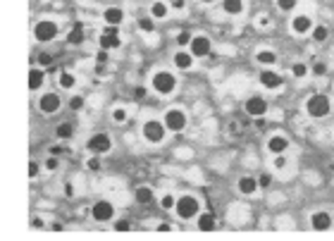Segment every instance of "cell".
I'll list each match as a JSON object with an SVG mask.
<instances>
[{"label": "cell", "mask_w": 334, "mask_h": 241, "mask_svg": "<svg viewBox=\"0 0 334 241\" xmlns=\"http://www.w3.org/2000/svg\"><path fill=\"white\" fill-rule=\"evenodd\" d=\"M258 81L260 86L267 89V91H275V89H282L284 86V77L280 72H275V67H263V72L258 74Z\"/></svg>", "instance_id": "7c38bea8"}, {"label": "cell", "mask_w": 334, "mask_h": 241, "mask_svg": "<svg viewBox=\"0 0 334 241\" xmlns=\"http://www.w3.org/2000/svg\"><path fill=\"white\" fill-rule=\"evenodd\" d=\"M139 29H143V31L150 34V31L155 29V19H153L150 14H148V17H139Z\"/></svg>", "instance_id": "e575fe53"}, {"label": "cell", "mask_w": 334, "mask_h": 241, "mask_svg": "<svg viewBox=\"0 0 334 241\" xmlns=\"http://www.w3.org/2000/svg\"><path fill=\"white\" fill-rule=\"evenodd\" d=\"M255 62H258L260 67H277L280 55L275 53L272 48H260V50H255Z\"/></svg>", "instance_id": "d6986e66"}, {"label": "cell", "mask_w": 334, "mask_h": 241, "mask_svg": "<svg viewBox=\"0 0 334 241\" xmlns=\"http://www.w3.org/2000/svg\"><path fill=\"white\" fill-rule=\"evenodd\" d=\"M36 107H39V112H43V115H55L62 107V98H60V94H55V91H46V94H41Z\"/></svg>", "instance_id": "30bf717a"}, {"label": "cell", "mask_w": 334, "mask_h": 241, "mask_svg": "<svg viewBox=\"0 0 334 241\" xmlns=\"http://www.w3.org/2000/svg\"><path fill=\"white\" fill-rule=\"evenodd\" d=\"M308 74H310V67H308L306 62H294L291 65V77L294 79H306Z\"/></svg>", "instance_id": "4dcf8cb0"}, {"label": "cell", "mask_w": 334, "mask_h": 241, "mask_svg": "<svg viewBox=\"0 0 334 241\" xmlns=\"http://www.w3.org/2000/svg\"><path fill=\"white\" fill-rule=\"evenodd\" d=\"M39 174H41V165L36 160H31L29 162V179H39Z\"/></svg>", "instance_id": "ee69618b"}, {"label": "cell", "mask_w": 334, "mask_h": 241, "mask_svg": "<svg viewBox=\"0 0 334 241\" xmlns=\"http://www.w3.org/2000/svg\"><path fill=\"white\" fill-rule=\"evenodd\" d=\"M50 229H53V232H62V225H60V222H53V225H50Z\"/></svg>", "instance_id": "9f6ffc18"}, {"label": "cell", "mask_w": 334, "mask_h": 241, "mask_svg": "<svg viewBox=\"0 0 334 241\" xmlns=\"http://www.w3.org/2000/svg\"><path fill=\"white\" fill-rule=\"evenodd\" d=\"M174 205H177V196H172V193H165V196L160 198L162 210H167V213H170V210H174Z\"/></svg>", "instance_id": "836d02e7"}, {"label": "cell", "mask_w": 334, "mask_h": 241, "mask_svg": "<svg viewBox=\"0 0 334 241\" xmlns=\"http://www.w3.org/2000/svg\"><path fill=\"white\" fill-rule=\"evenodd\" d=\"M332 229H334V225H332Z\"/></svg>", "instance_id": "680465c9"}, {"label": "cell", "mask_w": 334, "mask_h": 241, "mask_svg": "<svg viewBox=\"0 0 334 241\" xmlns=\"http://www.w3.org/2000/svg\"><path fill=\"white\" fill-rule=\"evenodd\" d=\"M124 10L122 7H105L103 10V22L105 24H110V27H120L122 22H124Z\"/></svg>", "instance_id": "ffe728a7"}, {"label": "cell", "mask_w": 334, "mask_h": 241, "mask_svg": "<svg viewBox=\"0 0 334 241\" xmlns=\"http://www.w3.org/2000/svg\"><path fill=\"white\" fill-rule=\"evenodd\" d=\"M296 5H298V0H277V10L282 12H294Z\"/></svg>", "instance_id": "8d00e7d4"}, {"label": "cell", "mask_w": 334, "mask_h": 241, "mask_svg": "<svg viewBox=\"0 0 334 241\" xmlns=\"http://www.w3.org/2000/svg\"><path fill=\"white\" fill-rule=\"evenodd\" d=\"M43 84H46V69L41 67V65L29 69V89L31 91H39V89H43Z\"/></svg>", "instance_id": "44dd1931"}, {"label": "cell", "mask_w": 334, "mask_h": 241, "mask_svg": "<svg viewBox=\"0 0 334 241\" xmlns=\"http://www.w3.org/2000/svg\"><path fill=\"white\" fill-rule=\"evenodd\" d=\"M60 167V158L57 155H50V158H46V162H43V170L46 172H55Z\"/></svg>", "instance_id": "74e56055"}, {"label": "cell", "mask_w": 334, "mask_h": 241, "mask_svg": "<svg viewBox=\"0 0 334 241\" xmlns=\"http://www.w3.org/2000/svg\"><path fill=\"white\" fill-rule=\"evenodd\" d=\"M36 60H39V65H41L43 69L53 65V55H50V53H39V57H36Z\"/></svg>", "instance_id": "b9f144b4"}, {"label": "cell", "mask_w": 334, "mask_h": 241, "mask_svg": "<svg viewBox=\"0 0 334 241\" xmlns=\"http://www.w3.org/2000/svg\"><path fill=\"white\" fill-rule=\"evenodd\" d=\"M91 217L95 222H112L115 220V205L107 201V198H98V201L91 205Z\"/></svg>", "instance_id": "9c48e42d"}, {"label": "cell", "mask_w": 334, "mask_h": 241, "mask_svg": "<svg viewBox=\"0 0 334 241\" xmlns=\"http://www.w3.org/2000/svg\"><path fill=\"white\" fill-rule=\"evenodd\" d=\"M98 46H100V48H105V50H115V48H120L122 46L120 27H110V24H107V27L100 31V36H98Z\"/></svg>", "instance_id": "8fae6325"}, {"label": "cell", "mask_w": 334, "mask_h": 241, "mask_svg": "<svg viewBox=\"0 0 334 241\" xmlns=\"http://www.w3.org/2000/svg\"><path fill=\"white\" fill-rule=\"evenodd\" d=\"M313 17L310 14H294L291 17V31H294L296 36H306L313 31Z\"/></svg>", "instance_id": "e0dca14e"}, {"label": "cell", "mask_w": 334, "mask_h": 241, "mask_svg": "<svg viewBox=\"0 0 334 241\" xmlns=\"http://www.w3.org/2000/svg\"><path fill=\"white\" fill-rule=\"evenodd\" d=\"M167 134H170V129L165 127V122L162 120H146L143 124H141V136H143V141L146 144H150V146H160V144H165V139H167Z\"/></svg>", "instance_id": "7a4b0ae2"}, {"label": "cell", "mask_w": 334, "mask_h": 241, "mask_svg": "<svg viewBox=\"0 0 334 241\" xmlns=\"http://www.w3.org/2000/svg\"><path fill=\"white\" fill-rule=\"evenodd\" d=\"M255 24L260 29H267V27H272V14H267V12H260L258 14V19H255Z\"/></svg>", "instance_id": "f35d334b"}, {"label": "cell", "mask_w": 334, "mask_h": 241, "mask_svg": "<svg viewBox=\"0 0 334 241\" xmlns=\"http://www.w3.org/2000/svg\"><path fill=\"white\" fill-rule=\"evenodd\" d=\"M200 213V198L198 196H193V193H184V196H179L177 198V205H174V215L179 217V220H196Z\"/></svg>", "instance_id": "3957f363"}, {"label": "cell", "mask_w": 334, "mask_h": 241, "mask_svg": "<svg viewBox=\"0 0 334 241\" xmlns=\"http://www.w3.org/2000/svg\"><path fill=\"white\" fill-rule=\"evenodd\" d=\"M310 74H315V77H325V74H327V65H325V62H315V65L310 67Z\"/></svg>", "instance_id": "7bdbcfd3"}, {"label": "cell", "mask_w": 334, "mask_h": 241, "mask_svg": "<svg viewBox=\"0 0 334 241\" xmlns=\"http://www.w3.org/2000/svg\"><path fill=\"white\" fill-rule=\"evenodd\" d=\"M65 196L67 198H74V196H77V189H74L72 182H65Z\"/></svg>", "instance_id": "f907efd6"}, {"label": "cell", "mask_w": 334, "mask_h": 241, "mask_svg": "<svg viewBox=\"0 0 334 241\" xmlns=\"http://www.w3.org/2000/svg\"><path fill=\"white\" fill-rule=\"evenodd\" d=\"M84 105H86V100H84V96H72L69 98V110H74V112H79V110H84Z\"/></svg>", "instance_id": "d590c367"}, {"label": "cell", "mask_w": 334, "mask_h": 241, "mask_svg": "<svg viewBox=\"0 0 334 241\" xmlns=\"http://www.w3.org/2000/svg\"><path fill=\"white\" fill-rule=\"evenodd\" d=\"M286 167H289V158H286V153H282V155H272V170L282 172V170H286Z\"/></svg>", "instance_id": "1f68e13d"}, {"label": "cell", "mask_w": 334, "mask_h": 241, "mask_svg": "<svg viewBox=\"0 0 334 241\" xmlns=\"http://www.w3.org/2000/svg\"><path fill=\"white\" fill-rule=\"evenodd\" d=\"M203 5H213V2H217V0H200Z\"/></svg>", "instance_id": "6f0895ef"}, {"label": "cell", "mask_w": 334, "mask_h": 241, "mask_svg": "<svg viewBox=\"0 0 334 241\" xmlns=\"http://www.w3.org/2000/svg\"><path fill=\"white\" fill-rule=\"evenodd\" d=\"M150 91H155L158 96H172L177 91V77L170 69H158L150 77Z\"/></svg>", "instance_id": "277c9868"}, {"label": "cell", "mask_w": 334, "mask_h": 241, "mask_svg": "<svg viewBox=\"0 0 334 241\" xmlns=\"http://www.w3.org/2000/svg\"><path fill=\"white\" fill-rule=\"evenodd\" d=\"M158 229H160V232H170V225H167V222H160V225H158Z\"/></svg>", "instance_id": "11a10c76"}, {"label": "cell", "mask_w": 334, "mask_h": 241, "mask_svg": "<svg viewBox=\"0 0 334 241\" xmlns=\"http://www.w3.org/2000/svg\"><path fill=\"white\" fill-rule=\"evenodd\" d=\"M332 225L334 217L330 215V210H315L310 215V229H315V232H327V229H332Z\"/></svg>", "instance_id": "9a60e30c"}, {"label": "cell", "mask_w": 334, "mask_h": 241, "mask_svg": "<svg viewBox=\"0 0 334 241\" xmlns=\"http://www.w3.org/2000/svg\"><path fill=\"white\" fill-rule=\"evenodd\" d=\"M196 227H198L200 232H213V229L217 227V215L215 213H198V217H196Z\"/></svg>", "instance_id": "cb8c5ba5"}, {"label": "cell", "mask_w": 334, "mask_h": 241, "mask_svg": "<svg viewBox=\"0 0 334 241\" xmlns=\"http://www.w3.org/2000/svg\"><path fill=\"white\" fill-rule=\"evenodd\" d=\"M222 10H225V14H229V17H239V14H243V10H246V2H243V0H222Z\"/></svg>", "instance_id": "484cf974"}, {"label": "cell", "mask_w": 334, "mask_h": 241, "mask_svg": "<svg viewBox=\"0 0 334 241\" xmlns=\"http://www.w3.org/2000/svg\"><path fill=\"white\" fill-rule=\"evenodd\" d=\"M86 170L89 172H100V155H91L86 160Z\"/></svg>", "instance_id": "ab89813d"}, {"label": "cell", "mask_w": 334, "mask_h": 241, "mask_svg": "<svg viewBox=\"0 0 334 241\" xmlns=\"http://www.w3.org/2000/svg\"><path fill=\"white\" fill-rule=\"evenodd\" d=\"M84 41H86V29H84L81 22H77L74 27L69 29V34H67V43L69 46H81Z\"/></svg>", "instance_id": "d4e9b609"}, {"label": "cell", "mask_w": 334, "mask_h": 241, "mask_svg": "<svg viewBox=\"0 0 334 241\" xmlns=\"http://www.w3.org/2000/svg\"><path fill=\"white\" fill-rule=\"evenodd\" d=\"M134 198H136L139 205H150V203L155 201V191L148 187V184H141V187H136V191H134Z\"/></svg>", "instance_id": "7402d4cb"}, {"label": "cell", "mask_w": 334, "mask_h": 241, "mask_svg": "<svg viewBox=\"0 0 334 241\" xmlns=\"http://www.w3.org/2000/svg\"><path fill=\"white\" fill-rule=\"evenodd\" d=\"M86 150L91 153V155H107L110 150H112V139H110V134H105V132H98V134H94L89 141H86Z\"/></svg>", "instance_id": "52a82bcc"}, {"label": "cell", "mask_w": 334, "mask_h": 241, "mask_svg": "<svg viewBox=\"0 0 334 241\" xmlns=\"http://www.w3.org/2000/svg\"><path fill=\"white\" fill-rule=\"evenodd\" d=\"M267 100L263 96H251V98H246V103H243V112L248 115V117H253V120H263L267 115Z\"/></svg>", "instance_id": "ba28073f"}, {"label": "cell", "mask_w": 334, "mask_h": 241, "mask_svg": "<svg viewBox=\"0 0 334 241\" xmlns=\"http://www.w3.org/2000/svg\"><path fill=\"white\" fill-rule=\"evenodd\" d=\"M65 153H69V148H65L62 144H55V146H50V155H65Z\"/></svg>", "instance_id": "7dc6e473"}, {"label": "cell", "mask_w": 334, "mask_h": 241, "mask_svg": "<svg viewBox=\"0 0 334 241\" xmlns=\"http://www.w3.org/2000/svg\"><path fill=\"white\" fill-rule=\"evenodd\" d=\"M189 50L193 53V57H208L213 53V43L208 36H200V34H193V41L189 43Z\"/></svg>", "instance_id": "5bb4252c"}, {"label": "cell", "mask_w": 334, "mask_h": 241, "mask_svg": "<svg viewBox=\"0 0 334 241\" xmlns=\"http://www.w3.org/2000/svg\"><path fill=\"white\" fill-rule=\"evenodd\" d=\"M167 2H170V7L177 10V12H184V10H187V0H167Z\"/></svg>", "instance_id": "f6af8a7d"}, {"label": "cell", "mask_w": 334, "mask_h": 241, "mask_svg": "<svg viewBox=\"0 0 334 241\" xmlns=\"http://www.w3.org/2000/svg\"><path fill=\"white\" fill-rule=\"evenodd\" d=\"M57 34H60V27H57V22H53V19H41V22H36V27H34V39L39 41V43H50V41L57 39Z\"/></svg>", "instance_id": "8992f818"}, {"label": "cell", "mask_w": 334, "mask_h": 241, "mask_svg": "<svg viewBox=\"0 0 334 241\" xmlns=\"http://www.w3.org/2000/svg\"><path fill=\"white\" fill-rule=\"evenodd\" d=\"M55 136H57V141H69L74 136V124L72 122H60L55 127Z\"/></svg>", "instance_id": "83f0119b"}, {"label": "cell", "mask_w": 334, "mask_h": 241, "mask_svg": "<svg viewBox=\"0 0 334 241\" xmlns=\"http://www.w3.org/2000/svg\"><path fill=\"white\" fill-rule=\"evenodd\" d=\"M57 86H60L62 91H72V89L77 86V77H74L72 72H67V69H60V72H57Z\"/></svg>", "instance_id": "4316f807"}, {"label": "cell", "mask_w": 334, "mask_h": 241, "mask_svg": "<svg viewBox=\"0 0 334 241\" xmlns=\"http://www.w3.org/2000/svg\"><path fill=\"white\" fill-rule=\"evenodd\" d=\"M31 227H34V229H43V227H46V220H43V217H31Z\"/></svg>", "instance_id": "816d5d0a"}, {"label": "cell", "mask_w": 334, "mask_h": 241, "mask_svg": "<svg viewBox=\"0 0 334 241\" xmlns=\"http://www.w3.org/2000/svg\"><path fill=\"white\" fill-rule=\"evenodd\" d=\"M193 62H196V57H193V53H191L189 48H179V50L172 55V65L177 69H182V72L191 69L193 67Z\"/></svg>", "instance_id": "ac0fdd59"}, {"label": "cell", "mask_w": 334, "mask_h": 241, "mask_svg": "<svg viewBox=\"0 0 334 241\" xmlns=\"http://www.w3.org/2000/svg\"><path fill=\"white\" fill-rule=\"evenodd\" d=\"M94 72H95V74H98V77H105V74H107V67H105V65H103V62H95Z\"/></svg>", "instance_id": "f5cc1de1"}, {"label": "cell", "mask_w": 334, "mask_h": 241, "mask_svg": "<svg viewBox=\"0 0 334 241\" xmlns=\"http://www.w3.org/2000/svg\"><path fill=\"white\" fill-rule=\"evenodd\" d=\"M162 122H165V127L172 132V134H179V132H184L189 124V115L184 107L179 105H172L165 110V115H162Z\"/></svg>", "instance_id": "5b68a950"}, {"label": "cell", "mask_w": 334, "mask_h": 241, "mask_svg": "<svg viewBox=\"0 0 334 241\" xmlns=\"http://www.w3.org/2000/svg\"><path fill=\"white\" fill-rule=\"evenodd\" d=\"M107 60H110L107 50H105V48H100V50L95 53V62H103V65H107Z\"/></svg>", "instance_id": "681fc988"}, {"label": "cell", "mask_w": 334, "mask_h": 241, "mask_svg": "<svg viewBox=\"0 0 334 241\" xmlns=\"http://www.w3.org/2000/svg\"><path fill=\"white\" fill-rule=\"evenodd\" d=\"M237 191H239L241 196H255L258 191H260V182H258V177H251V174H243L237 179Z\"/></svg>", "instance_id": "2e32d148"}, {"label": "cell", "mask_w": 334, "mask_h": 241, "mask_svg": "<svg viewBox=\"0 0 334 241\" xmlns=\"http://www.w3.org/2000/svg\"><path fill=\"white\" fill-rule=\"evenodd\" d=\"M332 107H334L332 98H330L327 94H313L306 100L303 110H306V115L310 117V120H325V117L332 115Z\"/></svg>", "instance_id": "6da1fadb"}, {"label": "cell", "mask_w": 334, "mask_h": 241, "mask_svg": "<svg viewBox=\"0 0 334 241\" xmlns=\"http://www.w3.org/2000/svg\"><path fill=\"white\" fill-rule=\"evenodd\" d=\"M191 41H193V34L187 31V29L177 34V46H179V48H189V43H191Z\"/></svg>", "instance_id": "d6a6232c"}, {"label": "cell", "mask_w": 334, "mask_h": 241, "mask_svg": "<svg viewBox=\"0 0 334 241\" xmlns=\"http://www.w3.org/2000/svg\"><path fill=\"white\" fill-rule=\"evenodd\" d=\"M227 132H229L232 136H239V134H241V124H239L237 120H232V122L227 124Z\"/></svg>", "instance_id": "c3c4849f"}, {"label": "cell", "mask_w": 334, "mask_h": 241, "mask_svg": "<svg viewBox=\"0 0 334 241\" xmlns=\"http://www.w3.org/2000/svg\"><path fill=\"white\" fill-rule=\"evenodd\" d=\"M258 182H260V189H267L272 179H270V174H260V177H258Z\"/></svg>", "instance_id": "db71d44e"}, {"label": "cell", "mask_w": 334, "mask_h": 241, "mask_svg": "<svg viewBox=\"0 0 334 241\" xmlns=\"http://www.w3.org/2000/svg\"><path fill=\"white\" fill-rule=\"evenodd\" d=\"M134 98H136V100H146V98H148V89H146V86H136V89H134Z\"/></svg>", "instance_id": "bcb514c9"}, {"label": "cell", "mask_w": 334, "mask_h": 241, "mask_svg": "<svg viewBox=\"0 0 334 241\" xmlns=\"http://www.w3.org/2000/svg\"><path fill=\"white\" fill-rule=\"evenodd\" d=\"M112 227H115V232H129V229H132V222H129L127 217H120V220H115Z\"/></svg>", "instance_id": "60d3db41"}, {"label": "cell", "mask_w": 334, "mask_h": 241, "mask_svg": "<svg viewBox=\"0 0 334 241\" xmlns=\"http://www.w3.org/2000/svg\"><path fill=\"white\" fill-rule=\"evenodd\" d=\"M289 148H291V141H289V136H284V134H272L265 141V150L270 155H282Z\"/></svg>", "instance_id": "4fadbf2b"}, {"label": "cell", "mask_w": 334, "mask_h": 241, "mask_svg": "<svg viewBox=\"0 0 334 241\" xmlns=\"http://www.w3.org/2000/svg\"><path fill=\"white\" fill-rule=\"evenodd\" d=\"M110 120L115 122V124H124V122L129 120V107H124V105L112 107V112H110Z\"/></svg>", "instance_id": "f1b7e54d"}, {"label": "cell", "mask_w": 334, "mask_h": 241, "mask_svg": "<svg viewBox=\"0 0 334 241\" xmlns=\"http://www.w3.org/2000/svg\"><path fill=\"white\" fill-rule=\"evenodd\" d=\"M170 10H172V7H170V2H167V0H153L148 14H150L153 19H167Z\"/></svg>", "instance_id": "603a6c76"}, {"label": "cell", "mask_w": 334, "mask_h": 241, "mask_svg": "<svg viewBox=\"0 0 334 241\" xmlns=\"http://www.w3.org/2000/svg\"><path fill=\"white\" fill-rule=\"evenodd\" d=\"M310 36H313V41H315V43H325V41L330 39V29L325 27V24H315V27H313V31H310Z\"/></svg>", "instance_id": "f546056e"}]
</instances>
